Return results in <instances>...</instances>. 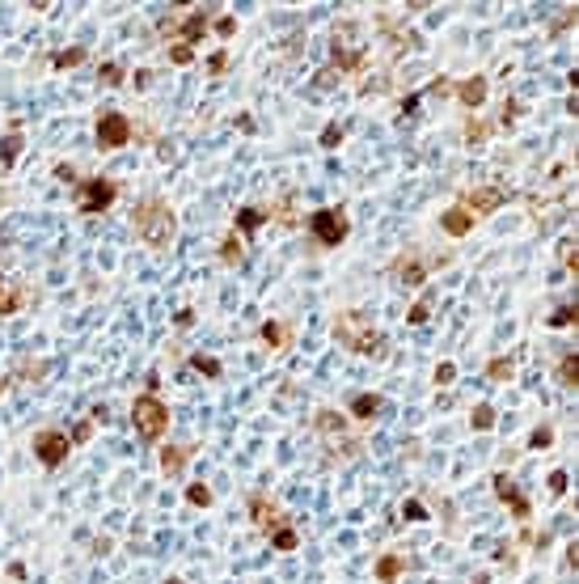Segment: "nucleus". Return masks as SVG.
Returning a JSON list of instances; mask_svg holds the SVG:
<instances>
[{"instance_id": "c85d7f7f", "label": "nucleus", "mask_w": 579, "mask_h": 584, "mask_svg": "<svg viewBox=\"0 0 579 584\" xmlns=\"http://www.w3.org/2000/svg\"><path fill=\"white\" fill-rule=\"evenodd\" d=\"M469 423H473V432H491L495 428V407L478 402V407H473V415H469Z\"/></svg>"}, {"instance_id": "20e7f679", "label": "nucleus", "mask_w": 579, "mask_h": 584, "mask_svg": "<svg viewBox=\"0 0 579 584\" xmlns=\"http://www.w3.org/2000/svg\"><path fill=\"white\" fill-rule=\"evenodd\" d=\"M309 229H313V237H318L322 246H343L347 233H351V221H347L343 207H318L309 216Z\"/></svg>"}, {"instance_id": "f704fd0d", "label": "nucleus", "mask_w": 579, "mask_h": 584, "mask_svg": "<svg viewBox=\"0 0 579 584\" xmlns=\"http://www.w3.org/2000/svg\"><path fill=\"white\" fill-rule=\"evenodd\" d=\"M546 483H550V496H566V483H571V479H566V470H554Z\"/></svg>"}, {"instance_id": "79ce46f5", "label": "nucleus", "mask_w": 579, "mask_h": 584, "mask_svg": "<svg viewBox=\"0 0 579 584\" xmlns=\"http://www.w3.org/2000/svg\"><path fill=\"white\" fill-rule=\"evenodd\" d=\"M233 30H237L233 17H220V22H216V34H220V38H233Z\"/></svg>"}, {"instance_id": "0eeeda50", "label": "nucleus", "mask_w": 579, "mask_h": 584, "mask_svg": "<svg viewBox=\"0 0 579 584\" xmlns=\"http://www.w3.org/2000/svg\"><path fill=\"white\" fill-rule=\"evenodd\" d=\"M68 453H72V436L60 432V428H42V432L34 436V457H38L47 470H56Z\"/></svg>"}, {"instance_id": "f257e3e1", "label": "nucleus", "mask_w": 579, "mask_h": 584, "mask_svg": "<svg viewBox=\"0 0 579 584\" xmlns=\"http://www.w3.org/2000/svg\"><path fill=\"white\" fill-rule=\"evenodd\" d=\"M131 229H136V237L144 242V246H170L174 242V233H178V221H174V212H170V203L161 199V195H144L140 203H136V212H131Z\"/></svg>"}, {"instance_id": "a18cd8bd", "label": "nucleus", "mask_w": 579, "mask_h": 584, "mask_svg": "<svg viewBox=\"0 0 579 584\" xmlns=\"http://www.w3.org/2000/svg\"><path fill=\"white\" fill-rule=\"evenodd\" d=\"M56 178H60V182H76V170H72V166H56Z\"/></svg>"}, {"instance_id": "a211bd4d", "label": "nucleus", "mask_w": 579, "mask_h": 584, "mask_svg": "<svg viewBox=\"0 0 579 584\" xmlns=\"http://www.w3.org/2000/svg\"><path fill=\"white\" fill-rule=\"evenodd\" d=\"M558 386H562V390H575V386H579V356H575V352H566V356L558 360Z\"/></svg>"}, {"instance_id": "2f4dec72", "label": "nucleus", "mask_w": 579, "mask_h": 584, "mask_svg": "<svg viewBox=\"0 0 579 584\" xmlns=\"http://www.w3.org/2000/svg\"><path fill=\"white\" fill-rule=\"evenodd\" d=\"M101 85H111V89H119L123 81H127V72H123V64H101Z\"/></svg>"}, {"instance_id": "cd10ccee", "label": "nucleus", "mask_w": 579, "mask_h": 584, "mask_svg": "<svg viewBox=\"0 0 579 584\" xmlns=\"http://www.w3.org/2000/svg\"><path fill=\"white\" fill-rule=\"evenodd\" d=\"M487 377H491V381H512V377H516V364H512L507 356H495V360L487 364Z\"/></svg>"}, {"instance_id": "5701e85b", "label": "nucleus", "mask_w": 579, "mask_h": 584, "mask_svg": "<svg viewBox=\"0 0 579 584\" xmlns=\"http://www.w3.org/2000/svg\"><path fill=\"white\" fill-rule=\"evenodd\" d=\"M313 423H318V432H326V436H343L347 432V419L334 415V411H318V419H313Z\"/></svg>"}, {"instance_id": "6ab92c4d", "label": "nucleus", "mask_w": 579, "mask_h": 584, "mask_svg": "<svg viewBox=\"0 0 579 584\" xmlns=\"http://www.w3.org/2000/svg\"><path fill=\"white\" fill-rule=\"evenodd\" d=\"M26 305V288H9L5 280H0V317H9Z\"/></svg>"}, {"instance_id": "c9c22d12", "label": "nucleus", "mask_w": 579, "mask_h": 584, "mask_svg": "<svg viewBox=\"0 0 579 584\" xmlns=\"http://www.w3.org/2000/svg\"><path fill=\"white\" fill-rule=\"evenodd\" d=\"M529 445H533V449H550V445H554V428H537V432L529 436Z\"/></svg>"}, {"instance_id": "bb28decb", "label": "nucleus", "mask_w": 579, "mask_h": 584, "mask_svg": "<svg viewBox=\"0 0 579 584\" xmlns=\"http://www.w3.org/2000/svg\"><path fill=\"white\" fill-rule=\"evenodd\" d=\"M85 56H89L85 47H64V51L51 56V64H56V68H76V64H85Z\"/></svg>"}, {"instance_id": "de8ad7c7", "label": "nucleus", "mask_w": 579, "mask_h": 584, "mask_svg": "<svg viewBox=\"0 0 579 584\" xmlns=\"http://www.w3.org/2000/svg\"><path fill=\"white\" fill-rule=\"evenodd\" d=\"M566 563H571V567H579V546H575V542L566 546Z\"/></svg>"}, {"instance_id": "4c0bfd02", "label": "nucleus", "mask_w": 579, "mask_h": 584, "mask_svg": "<svg viewBox=\"0 0 579 584\" xmlns=\"http://www.w3.org/2000/svg\"><path fill=\"white\" fill-rule=\"evenodd\" d=\"M457 377V364L452 360H444V364H436V386H448Z\"/></svg>"}, {"instance_id": "473e14b6", "label": "nucleus", "mask_w": 579, "mask_h": 584, "mask_svg": "<svg viewBox=\"0 0 579 584\" xmlns=\"http://www.w3.org/2000/svg\"><path fill=\"white\" fill-rule=\"evenodd\" d=\"M186 500H190L195 508H207V504H212V487H207V483H190V487H186Z\"/></svg>"}, {"instance_id": "412c9836", "label": "nucleus", "mask_w": 579, "mask_h": 584, "mask_svg": "<svg viewBox=\"0 0 579 584\" xmlns=\"http://www.w3.org/2000/svg\"><path fill=\"white\" fill-rule=\"evenodd\" d=\"M267 221H271V212H262V207H241L237 212V229L241 233H254V229H262Z\"/></svg>"}, {"instance_id": "4be33fe9", "label": "nucleus", "mask_w": 579, "mask_h": 584, "mask_svg": "<svg viewBox=\"0 0 579 584\" xmlns=\"http://www.w3.org/2000/svg\"><path fill=\"white\" fill-rule=\"evenodd\" d=\"M402 567H406L402 555H381V559H377V580H381V584H393V580L402 576Z\"/></svg>"}, {"instance_id": "4468645a", "label": "nucleus", "mask_w": 579, "mask_h": 584, "mask_svg": "<svg viewBox=\"0 0 579 584\" xmlns=\"http://www.w3.org/2000/svg\"><path fill=\"white\" fill-rule=\"evenodd\" d=\"M207 34V9H195L182 26H178V38H182V47H190V42H199Z\"/></svg>"}, {"instance_id": "7ed1b4c3", "label": "nucleus", "mask_w": 579, "mask_h": 584, "mask_svg": "<svg viewBox=\"0 0 579 584\" xmlns=\"http://www.w3.org/2000/svg\"><path fill=\"white\" fill-rule=\"evenodd\" d=\"M131 423H136L140 441H161L165 428H170V407L156 398V394H140L131 402Z\"/></svg>"}, {"instance_id": "72a5a7b5", "label": "nucleus", "mask_w": 579, "mask_h": 584, "mask_svg": "<svg viewBox=\"0 0 579 584\" xmlns=\"http://www.w3.org/2000/svg\"><path fill=\"white\" fill-rule=\"evenodd\" d=\"M343 136H347V127H343V123H326V132H322V148H339V144H343Z\"/></svg>"}, {"instance_id": "49530a36", "label": "nucleus", "mask_w": 579, "mask_h": 584, "mask_svg": "<svg viewBox=\"0 0 579 584\" xmlns=\"http://www.w3.org/2000/svg\"><path fill=\"white\" fill-rule=\"evenodd\" d=\"M566 267H571V271H579V250H575V246L566 250Z\"/></svg>"}, {"instance_id": "f8f14e48", "label": "nucleus", "mask_w": 579, "mask_h": 584, "mask_svg": "<svg viewBox=\"0 0 579 584\" xmlns=\"http://www.w3.org/2000/svg\"><path fill=\"white\" fill-rule=\"evenodd\" d=\"M457 97H461L465 111H478V106L487 102V77H465L457 85Z\"/></svg>"}, {"instance_id": "6e6552de", "label": "nucleus", "mask_w": 579, "mask_h": 584, "mask_svg": "<svg viewBox=\"0 0 579 584\" xmlns=\"http://www.w3.org/2000/svg\"><path fill=\"white\" fill-rule=\"evenodd\" d=\"M250 516H254V529H258V534H275V529L279 525H288L284 516H279V508L275 504H267V496H250Z\"/></svg>"}, {"instance_id": "a19ab883", "label": "nucleus", "mask_w": 579, "mask_h": 584, "mask_svg": "<svg viewBox=\"0 0 579 584\" xmlns=\"http://www.w3.org/2000/svg\"><path fill=\"white\" fill-rule=\"evenodd\" d=\"M170 60H174V64H190V60H195V51H190V47H182V42H178V47H174V51H170Z\"/></svg>"}, {"instance_id": "39448f33", "label": "nucleus", "mask_w": 579, "mask_h": 584, "mask_svg": "<svg viewBox=\"0 0 579 584\" xmlns=\"http://www.w3.org/2000/svg\"><path fill=\"white\" fill-rule=\"evenodd\" d=\"M115 199H119V187L111 178H85L76 187V212H85V216H101Z\"/></svg>"}, {"instance_id": "ea45409f", "label": "nucleus", "mask_w": 579, "mask_h": 584, "mask_svg": "<svg viewBox=\"0 0 579 584\" xmlns=\"http://www.w3.org/2000/svg\"><path fill=\"white\" fill-rule=\"evenodd\" d=\"M402 516H406V521H427V508L418 504V500H410V504L402 508Z\"/></svg>"}, {"instance_id": "9d476101", "label": "nucleus", "mask_w": 579, "mask_h": 584, "mask_svg": "<svg viewBox=\"0 0 579 584\" xmlns=\"http://www.w3.org/2000/svg\"><path fill=\"white\" fill-rule=\"evenodd\" d=\"M495 496H499V500H503V504H507V508L516 512V521H529V516H533L529 500L520 496V487H516V483L507 479V474H495Z\"/></svg>"}, {"instance_id": "a878e982", "label": "nucleus", "mask_w": 579, "mask_h": 584, "mask_svg": "<svg viewBox=\"0 0 579 584\" xmlns=\"http://www.w3.org/2000/svg\"><path fill=\"white\" fill-rule=\"evenodd\" d=\"M17 152H22V136H17V127L5 136V144H0V170H9L13 161H17Z\"/></svg>"}, {"instance_id": "aec40b11", "label": "nucleus", "mask_w": 579, "mask_h": 584, "mask_svg": "<svg viewBox=\"0 0 579 584\" xmlns=\"http://www.w3.org/2000/svg\"><path fill=\"white\" fill-rule=\"evenodd\" d=\"M220 258L229 262V267H237V262L245 258V237H241L237 229H233V233H229V237L220 242Z\"/></svg>"}, {"instance_id": "7c9ffc66", "label": "nucleus", "mask_w": 579, "mask_h": 584, "mask_svg": "<svg viewBox=\"0 0 579 584\" xmlns=\"http://www.w3.org/2000/svg\"><path fill=\"white\" fill-rule=\"evenodd\" d=\"M575 322H579V309H575L571 301H566V305H558V309L550 313V326H554V331H562V326H575Z\"/></svg>"}, {"instance_id": "f3484780", "label": "nucleus", "mask_w": 579, "mask_h": 584, "mask_svg": "<svg viewBox=\"0 0 579 584\" xmlns=\"http://www.w3.org/2000/svg\"><path fill=\"white\" fill-rule=\"evenodd\" d=\"M258 335H262V343H267L271 352H284V347H288V335H292V331H288L284 322H262V331H258Z\"/></svg>"}, {"instance_id": "09e8293b", "label": "nucleus", "mask_w": 579, "mask_h": 584, "mask_svg": "<svg viewBox=\"0 0 579 584\" xmlns=\"http://www.w3.org/2000/svg\"><path fill=\"white\" fill-rule=\"evenodd\" d=\"M165 584H182V580H165Z\"/></svg>"}, {"instance_id": "b1692460", "label": "nucleus", "mask_w": 579, "mask_h": 584, "mask_svg": "<svg viewBox=\"0 0 579 584\" xmlns=\"http://www.w3.org/2000/svg\"><path fill=\"white\" fill-rule=\"evenodd\" d=\"M427 317H432V292H423V297H418V301L406 309V322H410V326H423Z\"/></svg>"}, {"instance_id": "393cba45", "label": "nucleus", "mask_w": 579, "mask_h": 584, "mask_svg": "<svg viewBox=\"0 0 579 584\" xmlns=\"http://www.w3.org/2000/svg\"><path fill=\"white\" fill-rule=\"evenodd\" d=\"M190 368H195V373H203V377H220V373H225V364H220L216 356H203V352L190 356Z\"/></svg>"}, {"instance_id": "58836bf2", "label": "nucleus", "mask_w": 579, "mask_h": 584, "mask_svg": "<svg viewBox=\"0 0 579 584\" xmlns=\"http://www.w3.org/2000/svg\"><path fill=\"white\" fill-rule=\"evenodd\" d=\"M89 436H93V419H81V423H76V432H72V445H85Z\"/></svg>"}, {"instance_id": "1a4fd4ad", "label": "nucleus", "mask_w": 579, "mask_h": 584, "mask_svg": "<svg viewBox=\"0 0 579 584\" xmlns=\"http://www.w3.org/2000/svg\"><path fill=\"white\" fill-rule=\"evenodd\" d=\"M503 191L499 187H478V191H465V212H469V216H487V212H495V207H503Z\"/></svg>"}, {"instance_id": "9b49d317", "label": "nucleus", "mask_w": 579, "mask_h": 584, "mask_svg": "<svg viewBox=\"0 0 579 584\" xmlns=\"http://www.w3.org/2000/svg\"><path fill=\"white\" fill-rule=\"evenodd\" d=\"M389 276H398L402 284H410V288H418V284H423V280H427V267H423V262H418V254L410 250V254H398V258L389 262Z\"/></svg>"}, {"instance_id": "c03bdc74", "label": "nucleus", "mask_w": 579, "mask_h": 584, "mask_svg": "<svg viewBox=\"0 0 579 584\" xmlns=\"http://www.w3.org/2000/svg\"><path fill=\"white\" fill-rule=\"evenodd\" d=\"M207 68H212V72H225V68H229V56H225V51H216V56H212V64H207Z\"/></svg>"}, {"instance_id": "37998d69", "label": "nucleus", "mask_w": 579, "mask_h": 584, "mask_svg": "<svg viewBox=\"0 0 579 584\" xmlns=\"http://www.w3.org/2000/svg\"><path fill=\"white\" fill-rule=\"evenodd\" d=\"M516 111H520L516 102H503V119H499V123H503V127H512V123H516Z\"/></svg>"}, {"instance_id": "2eb2a0df", "label": "nucleus", "mask_w": 579, "mask_h": 584, "mask_svg": "<svg viewBox=\"0 0 579 584\" xmlns=\"http://www.w3.org/2000/svg\"><path fill=\"white\" fill-rule=\"evenodd\" d=\"M190 457H195L190 445H170V449H161V470H165V474H182Z\"/></svg>"}, {"instance_id": "c756f323", "label": "nucleus", "mask_w": 579, "mask_h": 584, "mask_svg": "<svg viewBox=\"0 0 579 584\" xmlns=\"http://www.w3.org/2000/svg\"><path fill=\"white\" fill-rule=\"evenodd\" d=\"M271 546H275V551H296V546H300V534H296L292 525H279L275 534H271Z\"/></svg>"}, {"instance_id": "423d86ee", "label": "nucleus", "mask_w": 579, "mask_h": 584, "mask_svg": "<svg viewBox=\"0 0 579 584\" xmlns=\"http://www.w3.org/2000/svg\"><path fill=\"white\" fill-rule=\"evenodd\" d=\"M93 140H97L101 152H115V148L131 144V119L123 111H101V119L93 127Z\"/></svg>"}, {"instance_id": "ddd939ff", "label": "nucleus", "mask_w": 579, "mask_h": 584, "mask_svg": "<svg viewBox=\"0 0 579 584\" xmlns=\"http://www.w3.org/2000/svg\"><path fill=\"white\" fill-rule=\"evenodd\" d=\"M440 229L448 233V237H465L469 229H473V216L465 207H448V212H440Z\"/></svg>"}, {"instance_id": "dca6fc26", "label": "nucleus", "mask_w": 579, "mask_h": 584, "mask_svg": "<svg viewBox=\"0 0 579 584\" xmlns=\"http://www.w3.org/2000/svg\"><path fill=\"white\" fill-rule=\"evenodd\" d=\"M381 407H385V402H381L377 394H355V398H351V415H355V419H377Z\"/></svg>"}, {"instance_id": "e433bc0d", "label": "nucleus", "mask_w": 579, "mask_h": 584, "mask_svg": "<svg viewBox=\"0 0 579 584\" xmlns=\"http://www.w3.org/2000/svg\"><path fill=\"white\" fill-rule=\"evenodd\" d=\"M465 140H469V144H482V140H487V123H473V119H469V123H465Z\"/></svg>"}, {"instance_id": "f03ea898", "label": "nucleus", "mask_w": 579, "mask_h": 584, "mask_svg": "<svg viewBox=\"0 0 579 584\" xmlns=\"http://www.w3.org/2000/svg\"><path fill=\"white\" fill-rule=\"evenodd\" d=\"M334 339H339L343 347L359 352V356H381V352H385V335L368 322L359 309H347V313L334 317Z\"/></svg>"}]
</instances>
